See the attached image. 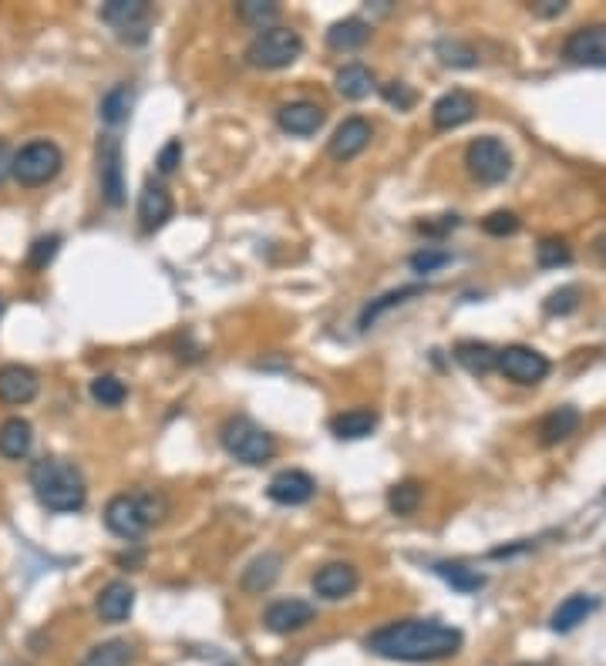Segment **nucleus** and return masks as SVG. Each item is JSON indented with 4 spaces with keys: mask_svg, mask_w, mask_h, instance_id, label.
<instances>
[{
    "mask_svg": "<svg viewBox=\"0 0 606 666\" xmlns=\"http://www.w3.org/2000/svg\"><path fill=\"white\" fill-rule=\"evenodd\" d=\"M462 629L438 623V619H401L374 629L364 646L381 660H404V663H431L448 660L462 650Z\"/></svg>",
    "mask_w": 606,
    "mask_h": 666,
    "instance_id": "1",
    "label": "nucleus"
},
{
    "mask_svg": "<svg viewBox=\"0 0 606 666\" xmlns=\"http://www.w3.org/2000/svg\"><path fill=\"white\" fill-rule=\"evenodd\" d=\"M31 488L48 512H81L88 502L85 475L64 458H41L31 465Z\"/></svg>",
    "mask_w": 606,
    "mask_h": 666,
    "instance_id": "2",
    "label": "nucleus"
},
{
    "mask_svg": "<svg viewBox=\"0 0 606 666\" xmlns=\"http://www.w3.org/2000/svg\"><path fill=\"white\" fill-rule=\"evenodd\" d=\"M159 512H162V502L155 495H115L112 502L105 505V525L118 539L132 542V539H142V535L159 522Z\"/></svg>",
    "mask_w": 606,
    "mask_h": 666,
    "instance_id": "3",
    "label": "nucleus"
},
{
    "mask_svg": "<svg viewBox=\"0 0 606 666\" xmlns=\"http://www.w3.org/2000/svg\"><path fill=\"white\" fill-rule=\"evenodd\" d=\"M219 441H223L226 455H233L243 465H266L273 455H277V441H273L270 431H263L260 424L250 418H229L223 428H219Z\"/></svg>",
    "mask_w": 606,
    "mask_h": 666,
    "instance_id": "4",
    "label": "nucleus"
},
{
    "mask_svg": "<svg viewBox=\"0 0 606 666\" xmlns=\"http://www.w3.org/2000/svg\"><path fill=\"white\" fill-rule=\"evenodd\" d=\"M300 54H303V37L293 31V27L273 24L250 41V48H246V64L263 68V71H277V68H290Z\"/></svg>",
    "mask_w": 606,
    "mask_h": 666,
    "instance_id": "5",
    "label": "nucleus"
},
{
    "mask_svg": "<svg viewBox=\"0 0 606 666\" xmlns=\"http://www.w3.org/2000/svg\"><path fill=\"white\" fill-rule=\"evenodd\" d=\"M101 21L112 27L118 41L145 44L155 21V7L149 0H105L101 4Z\"/></svg>",
    "mask_w": 606,
    "mask_h": 666,
    "instance_id": "6",
    "label": "nucleus"
},
{
    "mask_svg": "<svg viewBox=\"0 0 606 666\" xmlns=\"http://www.w3.org/2000/svg\"><path fill=\"white\" fill-rule=\"evenodd\" d=\"M61 165H64L61 148L48 142V138H38V142H27L21 152H14L11 175L21 185H44L61 172Z\"/></svg>",
    "mask_w": 606,
    "mask_h": 666,
    "instance_id": "7",
    "label": "nucleus"
},
{
    "mask_svg": "<svg viewBox=\"0 0 606 666\" xmlns=\"http://www.w3.org/2000/svg\"><path fill=\"white\" fill-rule=\"evenodd\" d=\"M465 165L468 175L482 185H499L512 175V152L495 135H485L465 148Z\"/></svg>",
    "mask_w": 606,
    "mask_h": 666,
    "instance_id": "8",
    "label": "nucleus"
},
{
    "mask_svg": "<svg viewBox=\"0 0 606 666\" xmlns=\"http://www.w3.org/2000/svg\"><path fill=\"white\" fill-rule=\"evenodd\" d=\"M495 367H499L509 381L526 384V387L546 381L549 377V360L539 354V350L522 347V344H512V347L499 350V354H495Z\"/></svg>",
    "mask_w": 606,
    "mask_h": 666,
    "instance_id": "9",
    "label": "nucleus"
},
{
    "mask_svg": "<svg viewBox=\"0 0 606 666\" xmlns=\"http://www.w3.org/2000/svg\"><path fill=\"white\" fill-rule=\"evenodd\" d=\"M98 179L101 196L108 206H122L125 202V165H122V142L115 135H105L98 142Z\"/></svg>",
    "mask_w": 606,
    "mask_h": 666,
    "instance_id": "10",
    "label": "nucleus"
},
{
    "mask_svg": "<svg viewBox=\"0 0 606 666\" xmlns=\"http://www.w3.org/2000/svg\"><path fill=\"white\" fill-rule=\"evenodd\" d=\"M563 54L573 64H586V68H606V24L580 27L566 37Z\"/></svg>",
    "mask_w": 606,
    "mask_h": 666,
    "instance_id": "11",
    "label": "nucleus"
},
{
    "mask_svg": "<svg viewBox=\"0 0 606 666\" xmlns=\"http://www.w3.org/2000/svg\"><path fill=\"white\" fill-rule=\"evenodd\" d=\"M371 138H374L371 122H364V118H344V122L337 125V132L330 135L327 152H330V159H337V162H351L371 145Z\"/></svg>",
    "mask_w": 606,
    "mask_h": 666,
    "instance_id": "12",
    "label": "nucleus"
},
{
    "mask_svg": "<svg viewBox=\"0 0 606 666\" xmlns=\"http://www.w3.org/2000/svg\"><path fill=\"white\" fill-rule=\"evenodd\" d=\"M317 616V609L310 603H303V599H277V603L266 606L263 613V623L270 633H297V629L310 626Z\"/></svg>",
    "mask_w": 606,
    "mask_h": 666,
    "instance_id": "13",
    "label": "nucleus"
},
{
    "mask_svg": "<svg viewBox=\"0 0 606 666\" xmlns=\"http://www.w3.org/2000/svg\"><path fill=\"white\" fill-rule=\"evenodd\" d=\"M357 582H361V576H357L351 562H327L324 569H317L314 592L320 599H327V603H341V599H347L357 589Z\"/></svg>",
    "mask_w": 606,
    "mask_h": 666,
    "instance_id": "14",
    "label": "nucleus"
},
{
    "mask_svg": "<svg viewBox=\"0 0 606 666\" xmlns=\"http://www.w3.org/2000/svg\"><path fill=\"white\" fill-rule=\"evenodd\" d=\"M266 495L277 505H307L310 498L317 495V481L307 475V471L287 468L280 475H273V481L266 485Z\"/></svg>",
    "mask_w": 606,
    "mask_h": 666,
    "instance_id": "15",
    "label": "nucleus"
},
{
    "mask_svg": "<svg viewBox=\"0 0 606 666\" xmlns=\"http://www.w3.org/2000/svg\"><path fill=\"white\" fill-rule=\"evenodd\" d=\"M38 391H41V381L31 367H24V364L0 367V401L4 404H11V407L31 404L34 397H38Z\"/></svg>",
    "mask_w": 606,
    "mask_h": 666,
    "instance_id": "16",
    "label": "nucleus"
},
{
    "mask_svg": "<svg viewBox=\"0 0 606 666\" xmlns=\"http://www.w3.org/2000/svg\"><path fill=\"white\" fill-rule=\"evenodd\" d=\"M475 98L468 95V91H448L431 105V122L435 128H442V132H452V128H462L465 122H472L475 118Z\"/></svg>",
    "mask_w": 606,
    "mask_h": 666,
    "instance_id": "17",
    "label": "nucleus"
},
{
    "mask_svg": "<svg viewBox=\"0 0 606 666\" xmlns=\"http://www.w3.org/2000/svg\"><path fill=\"white\" fill-rule=\"evenodd\" d=\"M277 122L283 132L307 138V135H317L320 125H324V108L314 105V101H290V105H283L277 111Z\"/></svg>",
    "mask_w": 606,
    "mask_h": 666,
    "instance_id": "18",
    "label": "nucleus"
},
{
    "mask_svg": "<svg viewBox=\"0 0 606 666\" xmlns=\"http://www.w3.org/2000/svg\"><path fill=\"white\" fill-rule=\"evenodd\" d=\"M172 196H169V189L165 185H159V182H145V189H142V196H139V222H142V229L145 233H155V229H162L165 222L172 219Z\"/></svg>",
    "mask_w": 606,
    "mask_h": 666,
    "instance_id": "19",
    "label": "nucleus"
},
{
    "mask_svg": "<svg viewBox=\"0 0 606 666\" xmlns=\"http://www.w3.org/2000/svg\"><path fill=\"white\" fill-rule=\"evenodd\" d=\"M132 609H135V589L128 586L125 579L108 582L95 599V613L105 619V623H125V619L132 616Z\"/></svg>",
    "mask_w": 606,
    "mask_h": 666,
    "instance_id": "20",
    "label": "nucleus"
},
{
    "mask_svg": "<svg viewBox=\"0 0 606 666\" xmlns=\"http://www.w3.org/2000/svg\"><path fill=\"white\" fill-rule=\"evenodd\" d=\"M583 424V414L576 411V407H556V411H549L543 424H539V441L543 444H563L566 438H573L576 431H580Z\"/></svg>",
    "mask_w": 606,
    "mask_h": 666,
    "instance_id": "21",
    "label": "nucleus"
},
{
    "mask_svg": "<svg viewBox=\"0 0 606 666\" xmlns=\"http://www.w3.org/2000/svg\"><path fill=\"white\" fill-rule=\"evenodd\" d=\"M280 572H283V555H280V552L256 555L250 566L243 569V589H246V592H266V589H273V582L280 579Z\"/></svg>",
    "mask_w": 606,
    "mask_h": 666,
    "instance_id": "22",
    "label": "nucleus"
},
{
    "mask_svg": "<svg viewBox=\"0 0 606 666\" xmlns=\"http://www.w3.org/2000/svg\"><path fill=\"white\" fill-rule=\"evenodd\" d=\"M34 444V428L31 421L24 418H7L0 424V455L7 461H21L27 458V451H31Z\"/></svg>",
    "mask_w": 606,
    "mask_h": 666,
    "instance_id": "23",
    "label": "nucleus"
},
{
    "mask_svg": "<svg viewBox=\"0 0 606 666\" xmlns=\"http://www.w3.org/2000/svg\"><path fill=\"white\" fill-rule=\"evenodd\" d=\"M374 428H378V414H374L371 407H354V411H344L330 421V431H334L341 441H361Z\"/></svg>",
    "mask_w": 606,
    "mask_h": 666,
    "instance_id": "24",
    "label": "nucleus"
},
{
    "mask_svg": "<svg viewBox=\"0 0 606 666\" xmlns=\"http://www.w3.org/2000/svg\"><path fill=\"white\" fill-rule=\"evenodd\" d=\"M596 609V599L586 596V592H576V596L563 599V603L556 606L553 619H549V626L556 629V633H573L576 626L586 623V616H590Z\"/></svg>",
    "mask_w": 606,
    "mask_h": 666,
    "instance_id": "25",
    "label": "nucleus"
},
{
    "mask_svg": "<svg viewBox=\"0 0 606 666\" xmlns=\"http://www.w3.org/2000/svg\"><path fill=\"white\" fill-rule=\"evenodd\" d=\"M421 293H425V286L415 283V286H398V290H388L384 296H378V300H371L361 310V330H371L388 310L401 307V303H408V300H415V296H421Z\"/></svg>",
    "mask_w": 606,
    "mask_h": 666,
    "instance_id": "26",
    "label": "nucleus"
},
{
    "mask_svg": "<svg viewBox=\"0 0 606 666\" xmlns=\"http://www.w3.org/2000/svg\"><path fill=\"white\" fill-rule=\"evenodd\" d=\"M367 37H371V24L361 21V17H347V21H337L327 31V44L334 51H357L367 44Z\"/></svg>",
    "mask_w": 606,
    "mask_h": 666,
    "instance_id": "27",
    "label": "nucleus"
},
{
    "mask_svg": "<svg viewBox=\"0 0 606 666\" xmlns=\"http://www.w3.org/2000/svg\"><path fill=\"white\" fill-rule=\"evenodd\" d=\"M132 660H135V646L128 640H105L91 646L81 666H132Z\"/></svg>",
    "mask_w": 606,
    "mask_h": 666,
    "instance_id": "28",
    "label": "nucleus"
},
{
    "mask_svg": "<svg viewBox=\"0 0 606 666\" xmlns=\"http://www.w3.org/2000/svg\"><path fill=\"white\" fill-rule=\"evenodd\" d=\"M334 85H337V91H341L344 98L361 101V98H367L374 91V74L367 71L364 64H344V68L337 71Z\"/></svg>",
    "mask_w": 606,
    "mask_h": 666,
    "instance_id": "29",
    "label": "nucleus"
},
{
    "mask_svg": "<svg viewBox=\"0 0 606 666\" xmlns=\"http://www.w3.org/2000/svg\"><path fill=\"white\" fill-rule=\"evenodd\" d=\"M495 354H499V350H492L489 344H482V340H462V344L455 347V360L468 374H489V370H495Z\"/></svg>",
    "mask_w": 606,
    "mask_h": 666,
    "instance_id": "30",
    "label": "nucleus"
},
{
    "mask_svg": "<svg viewBox=\"0 0 606 666\" xmlns=\"http://www.w3.org/2000/svg\"><path fill=\"white\" fill-rule=\"evenodd\" d=\"M435 572L455 592H462V596H472V592H479L485 586L482 572L479 569H468V566H462V562H435Z\"/></svg>",
    "mask_w": 606,
    "mask_h": 666,
    "instance_id": "31",
    "label": "nucleus"
},
{
    "mask_svg": "<svg viewBox=\"0 0 606 666\" xmlns=\"http://www.w3.org/2000/svg\"><path fill=\"white\" fill-rule=\"evenodd\" d=\"M132 88L128 85H115L112 91H108L105 98H101V105H98V115H101V122L105 125H122L125 118H128V111H132Z\"/></svg>",
    "mask_w": 606,
    "mask_h": 666,
    "instance_id": "32",
    "label": "nucleus"
},
{
    "mask_svg": "<svg viewBox=\"0 0 606 666\" xmlns=\"http://www.w3.org/2000/svg\"><path fill=\"white\" fill-rule=\"evenodd\" d=\"M435 54L442 58L445 68H479V51L465 41H455V37H445V41L435 44Z\"/></svg>",
    "mask_w": 606,
    "mask_h": 666,
    "instance_id": "33",
    "label": "nucleus"
},
{
    "mask_svg": "<svg viewBox=\"0 0 606 666\" xmlns=\"http://www.w3.org/2000/svg\"><path fill=\"white\" fill-rule=\"evenodd\" d=\"M236 14L256 31H266L280 17V4H273V0H243V4H236Z\"/></svg>",
    "mask_w": 606,
    "mask_h": 666,
    "instance_id": "34",
    "label": "nucleus"
},
{
    "mask_svg": "<svg viewBox=\"0 0 606 666\" xmlns=\"http://www.w3.org/2000/svg\"><path fill=\"white\" fill-rule=\"evenodd\" d=\"M421 498H425V488H421L418 481H398L388 492V508L394 515H411L418 512Z\"/></svg>",
    "mask_w": 606,
    "mask_h": 666,
    "instance_id": "35",
    "label": "nucleus"
},
{
    "mask_svg": "<svg viewBox=\"0 0 606 666\" xmlns=\"http://www.w3.org/2000/svg\"><path fill=\"white\" fill-rule=\"evenodd\" d=\"M88 394H91V401L101 404V407H118V404H122L125 397H128L125 384L118 381V377H112V374L95 377V381H91V387H88Z\"/></svg>",
    "mask_w": 606,
    "mask_h": 666,
    "instance_id": "36",
    "label": "nucleus"
},
{
    "mask_svg": "<svg viewBox=\"0 0 606 666\" xmlns=\"http://www.w3.org/2000/svg\"><path fill=\"white\" fill-rule=\"evenodd\" d=\"M536 259L539 266H546V270H553V266H566L573 253H569L566 239H543V243L536 246Z\"/></svg>",
    "mask_w": 606,
    "mask_h": 666,
    "instance_id": "37",
    "label": "nucleus"
},
{
    "mask_svg": "<svg viewBox=\"0 0 606 666\" xmlns=\"http://www.w3.org/2000/svg\"><path fill=\"white\" fill-rule=\"evenodd\" d=\"M448 263H452V253H448V249H431V246H425V249H418V253L411 256V270H415L418 276L442 270V266H448Z\"/></svg>",
    "mask_w": 606,
    "mask_h": 666,
    "instance_id": "38",
    "label": "nucleus"
},
{
    "mask_svg": "<svg viewBox=\"0 0 606 666\" xmlns=\"http://www.w3.org/2000/svg\"><path fill=\"white\" fill-rule=\"evenodd\" d=\"M58 249H61V236H41V239H34L31 253H27V266H31V270H44V266H48L51 259L58 256Z\"/></svg>",
    "mask_w": 606,
    "mask_h": 666,
    "instance_id": "39",
    "label": "nucleus"
},
{
    "mask_svg": "<svg viewBox=\"0 0 606 666\" xmlns=\"http://www.w3.org/2000/svg\"><path fill=\"white\" fill-rule=\"evenodd\" d=\"M576 307H580V286H559L556 293H549V300H546V313H573Z\"/></svg>",
    "mask_w": 606,
    "mask_h": 666,
    "instance_id": "40",
    "label": "nucleus"
},
{
    "mask_svg": "<svg viewBox=\"0 0 606 666\" xmlns=\"http://www.w3.org/2000/svg\"><path fill=\"white\" fill-rule=\"evenodd\" d=\"M482 226H485V233H489V236H512V233H519L522 222H519L516 212L499 209V212H492V216L485 219Z\"/></svg>",
    "mask_w": 606,
    "mask_h": 666,
    "instance_id": "41",
    "label": "nucleus"
},
{
    "mask_svg": "<svg viewBox=\"0 0 606 666\" xmlns=\"http://www.w3.org/2000/svg\"><path fill=\"white\" fill-rule=\"evenodd\" d=\"M384 101L394 105L398 111H408L418 98H415V91L404 85V81H391V85H384Z\"/></svg>",
    "mask_w": 606,
    "mask_h": 666,
    "instance_id": "42",
    "label": "nucleus"
},
{
    "mask_svg": "<svg viewBox=\"0 0 606 666\" xmlns=\"http://www.w3.org/2000/svg\"><path fill=\"white\" fill-rule=\"evenodd\" d=\"M179 162H182V142H169L159 152V159H155V165H159V172L162 175H172L179 169Z\"/></svg>",
    "mask_w": 606,
    "mask_h": 666,
    "instance_id": "43",
    "label": "nucleus"
},
{
    "mask_svg": "<svg viewBox=\"0 0 606 666\" xmlns=\"http://www.w3.org/2000/svg\"><path fill=\"white\" fill-rule=\"evenodd\" d=\"M532 14L559 17V14H566V0H539V4H532Z\"/></svg>",
    "mask_w": 606,
    "mask_h": 666,
    "instance_id": "44",
    "label": "nucleus"
},
{
    "mask_svg": "<svg viewBox=\"0 0 606 666\" xmlns=\"http://www.w3.org/2000/svg\"><path fill=\"white\" fill-rule=\"evenodd\" d=\"M442 222H421V233H428V236H438V233H448V229H455L458 226V216H438Z\"/></svg>",
    "mask_w": 606,
    "mask_h": 666,
    "instance_id": "45",
    "label": "nucleus"
},
{
    "mask_svg": "<svg viewBox=\"0 0 606 666\" xmlns=\"http://www.w3.org/2000/svg\"><path fill=\"white\" fill-rule=\"evenodd\" d=\"M11 169H14V152H11V145H7V142H0V185L7 182Z\"/></svg>",
    "mask_w": 606,
    "mask_h": 666,
    "instance_id": "46",
    "label": "nucleus"
},
{
    "mask_svg": "<svg viewBox=\"0 0 606 666\" xmlns=\"http://www.w3.org/2000/svg\"><path fill=\"white\" fill-rule=\"evenodd\" d=\"M596 253H600V256L606 259V233H603L600 239H596Z\"/></svg>",
    "mask_w": 606,
    "mask_h": 666,
    "instance_id": "47",
    "label": "nucleus"
},
{
    "mask_svg": "<svg viewBox=\"0 0 606 666\" xmlns=\"http://www.w3.org/2000/svg\"><path fill=\"white\" fill-rule=\"evenodd\" d=\"M0 317H4V300H0Z\"/></svg>",
    "mask_w": 606,
    "mask_h": 666,
    "instance_id": "48",
    "label": "nucleus"
}]
</instances>
